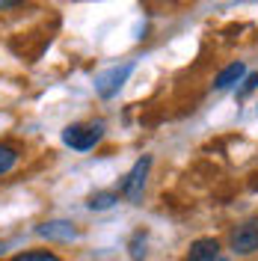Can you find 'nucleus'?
I'll return each instance as SVG.
<instances>
[{"mask_svg": "<svg viewBox=\"0 0 258 261\" xmlns=\"http://www.w3.org/2000/svg\"><path fill=\"white\" fill-rule=\"evenodd\" d=\"M228 249L238 258H249L258 252V217H246L228 231Z\"/></svg>", "mask_w": 258, "mask_h": 261, "instance_id": "f257e3e1", "label": "nucleus"}, {"mask_svg": "<svg viewBox=\"0 0 258 261\" xmlns=\"http://www.w3.org/2000/svg\"><path fill=\"white\" fill-rule=\"evenodd\" d=\"M104 137V122H74L63 130V143L74 151H89L95 148Z\"/></svg>", "mask_w": 258, "mask_h": 261, "instance_id": "f03ea898", "label": "nucleus"}, {"mask_svg": "<svg viewBox=\"0 0 258 261\" xmlns=\"http://www.w3.org/2000/svg\"><path fill=\"white\" fill-rule=\"evenodd\" d=\"M148 169H151V158H148V154H143L140 161L131 166V172L125 175V181H122V190H119V193L125 196L128 202H134V205H140V202H143V190H145Z\"/></svg>", "mask_w": 258, "mask_h": 261, "instance_id": "7ed1b4c3", "label": "nucleus"}, {"mask_svg": "<svg viewBox=\"0 0 258 261\" xmlns=\"http://www.w3.org/2000/svg\"><path fill=\"white\" fill-rule=\"evenodd\" d=\"M134 74V63H122V65H110L107 71H101L95 74V92L101 98H113L125 83L128 77Z\"/></svg>", "mask_w": 258, "mask_h": 261, "instance_id": "20e7f679", "label": "nucleus"}, {"mask_svg": "<svg viewBox=\"0 0 258 261\" xmlns=\"http://www.w3.org/2000/svg\"><path fill=\"white\" fill-rule=\"evenodd\" d=\"M36 234L45 238V241H60V244H71L78 241V228L71 220H48V223H39Z\"/></svg>", "mask_w": 258, "mask_h": 261, "instance_id": "39448f33", "label": "nucleus"}, {"mask_svg": "<svg viewBox=\"0 0 258 261\" xmlns=\"http://www.w3.org/2000/svg\"><path fill=\"white\" fill-rule=\"evenodd\" d=\"M243 77H246V65H243L241 60H235V63H228L226 68L214 77V89H220V92H223V89H231V86H238Z\"/></svg>", "mask_w": 258, "mask_h": 261, "instance_id": "423d86ee", "label": "nucleus"}, {"mask_svg": "<svg viewBox=\"0 0 258 261\" xmlns=\"http://www.w3.org/2000/svg\"><path fill=\"white\" fill-rule=\"evenodd\" d=\"M18 161H21V148L12 146V143H0V178L9 175L18 166Z\"/></svg>", "mask_w": 258, "mask_h": 261, "instance_id": "0eeeda50", "label": "nucleus"}, {"mask_svg": "<svg viewBox=\"0 0 258 261\" xmlns=\"http://www.w3.org/2000/svg\"><path fill=\"white\" fill-rule=\"evenodd\" d=\"M116 202H119V190H98V193L89 196V208L92 211H107V208H113Z\"/></svg>", "mask_w": 258, "mask_h": 261, "instance_id": "6e6552de", "label": "nucleus"}, {"mask_svg": "<svg viewBox=\"0 0 258 261\" xmlns=\"http://www.w3.org/2000/svg\"><path fill=\"white\" fill-rule=\"evenodd\" d=\"M220 252V241L217 238H199V241H193L190 244V252L187 255H217Z\"/></svg>", "mask_w": 258, "mask_h": 261, "instance_id": "1a4fd4ad", "label": "nucleus"}, {"mask_svg": "<svg viewBox=\"0 0 258 261\" xmlns=\"http://www.w3.org/2000/svg\"><path fill=\"white\" fill-rule=\"evenodd\" d=\"M9 261H63L54 249H27V252H18Z\"/></svg>", "mask_w": 258, "mask_h": 261, "instance_id": "9d476101", "label": "nucleus"}, {"mask_svg": "<svg viewBox=\"0 0 258 261\" xmlns=\"http://www.w3.org/2000/svg\"><path fill=\"white\" fill-rule=\"evenodd\" d=\"M131 258H134V261L145 258V234H143V231H137V234H134V241H131Z\"/></svg>", "mask_w": 258, "mask_h": 261, "instance_id": "9b49d317", "label": "nucleus"}, {"mask_svg": "<svg viewBox=\"0 0 258 261\" xmlns=\"http://www.w3.org/2000/svg\"><path fill=\"white\" fill-rule=\"evenodd\" d=\"M241 83H243V86L238 89V98H246V95H249V92H252V89L258 86V74H246Z\"/></svg>", "mask_w": 258, "mask_h": 261, "instance_id": "f8f14e48", "label": "nucleus"}, {"mask_svg": "<svg viewBox=\"0 0 258 261\" xmlns=\"http://www.w3.org/2000/svg\"><path fill=\"white\" fill-rule=\"evenodd\" d=\"M184 261H228V258L223 255V252H217V255H196V258L193 255H187Z\"/></svg>", "mask_w": 258, "mask_h": 261, "instance_id": "ddd939ff", "label": "nucleus"}, {"mask_svg": "<svg viewBox=\"0 0 258 261\" xmlns=\"http://www.w3.org/2000/svg\"><path fill=\"white\" fill-rule=\"evenodd\" d=\"M24 0H0V12H9V9H15V6H21Z\"/></svg>", "mask_w": 258, "mask_h": 261, "instance_id": "4468645a", "label": "nucleus"}, {"mask_svg": "<svg viewBox=\"0 0 258 261\" xmlns=\"http://www.w3.org/2000/svg\"><path fill=\"white\" fill-rule=\"evenodd\" d=\"M3 249H6V244H0V252H3Z\"/></svg>", "mask_w": 258, "mask_h": 261, "instance_id": "2eb2a0df", "label": "nucleus"}]
</instances>
